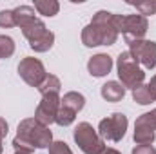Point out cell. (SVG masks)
<instances>
[{
	"label": "cell",
	"instance_id": "4fadbf2b",
	"mask_svg": "<svg viewBox=\"0 0 156 154\" xmlns=\"http://www.w3.org/2000/svg\"><path fill=\"white\" fill-rule=\"evenodd\" d=\"M47 31H49V29L45 27L44 20H40V18H35L33 22H29L27 26L22 27V35L26 37V40H27L29 44H33V42H37L38 38H42Z\"/></svg>",
	"mask_w": 156,
	"mask_h": 154
},
{
	"label": "cell",
	"instance_id": "3957f363",
	"mask_svg": "<svg viewBox=\"0 0 156 154\" xmlns=\"http://www.w3.org/2000/svg\"><path fill=\"white\" fill-rule=\"evenodd\" d=\"M113 24L118 35H123L127 44L144 40L149 31V20L142 15H113Z\"/></svg>",
	"mask_w": 156,
	"mask_h": 154
},
{
	"label": "cell",
	"instance_id": "9c48e42d",
	"mask_svg": "<svg viewBox=\"0 0 156 154\" xmlns=\"http://www.w3.org/2000/svg\"><path fill=\"white\" fill-rule=\"evenodd\" d=\"M60 100H62L60 94H44L37 111H35V120L45 127L55 123V118H56L58 109H60Z\"/></svg>",
	"mask_w": 156,
	"mask_h": 154
},
{
	"label": "cell",
	"instance_id": "ffe728a7",
	"mask_svg": "<svg viewBox=\"0 0 156 154\" xmlns=\"http://www.w3.org/2000/svg\"><path fill=\"white\" fill-rule=\"evenodd\" d=\"M15 54V40L7 35H0V60L11 58Z\"/></svg>",
	"mask_w": 156,
	"mask_h": 154
},
{
	"label": "cell",
	"instance_id": "484cf974",
	"mask_svg": "<svg viewBox=\"0 0 156 154\" xmlns=\"http://www.w3.org/2000/svg\"><path fill=\"white\" fill-rule=\"evenodd\" d=\"M7 131H9V125H7V121L4 120V118H0V142L7 136Z\"/></svg>",
	"mask_w": 156,
	"mask_h": 154
},
{
	"label": "cell",
	"instance_id": "f1b7e54d",
	"mask_svg": "<svg viewBox=\"0 0 156 154\" xmlns=\"http://www.w3.org/2000/svg\"><path fill=\"white\" fill-rule=\"evenodd\" d=\"M102 154H122V152L116 151V149H113V147H105V149L102 151Z\"/></svg>",
	"mask_w": 156,
	"mask_h": 154
},
{
	"label": "cell",
	"instance_id": "ac0fdd59",
	"mask_svg": "<svg viewBox=\"0 0 156 154\" xmlns=\"http://www.w3.org/2000/svg\"><path fill=\"white\" fill-rule=\"evenodd\" d=\"M133 100H134L136 103H140V105H149V103L154 102V96L151 94L149 85L142 83V85H138V87L133 89Z\"/></svg>",
	"mask_w": 156,
	"mask_h": 154
},
{
	"label": "cell",
	"instance_id": "6da1fadb",
	"mask_svg": "<svg viewBox=\"0 0 156 154\" xmlns=\"http://www.w3.org/2000/svg\"><path fill=\"white\" fill-rule=\"evenodd\" d=\"M53 143V132L49 127L42 125L35 118H26L16 127V136L13 138L15 152L33 154L37 149H49Z\"/></svg>",
	"mask_w": 156,
	"mask_h": 154
},
{
	"label": "cell",
	"instance_id": "5bb4252c",
	"mask_svg": "<svg viewBox=\"0 0 156 154\" xmlns=\"http://www.w3.org/2000/svg\"><path fill=\"white\" fill-rule=\"evenodd\" d=\"M60 105L78 114V113L85 107V96H83L82 93H76V91H69V93H66V94L62 96Z\"/></svg>",
	"mask_w": 156,
	"mask_h": 154
},
{
	"label": "cell",
	"instance_id": "277c9868",
	"mask_svg": "<svg viewBox=\"0 0 156 154\" xmlns=\"http://www.w3.org/2000/svg\"><path fill=\"white\" fill-rule=\"evenodd\" d=\"M116 73H118V78H120V83L125 89H134V87L142 85L144 80H145L144 69L140 67V64L136 62V58L129 51H123V53L118 54Z\"/></svg>",
	"mask_w": 156,
	"mask_h": 154
},
{
	"label": "cell",
	"instance_id": "30bf717a",
	"mask_svg": "<svg viewBox=\"0 0 156 154\" xmlns=\"http://www.w3.org/2000/svg\"><path fill=\"white\" fill-rule=\"evenodd\" d=\"M113 65H115V64H113V58H111L109 54L98 53V54H94V56L89 58V62H87V71H89L91 76L104 78L111 73Z\"/></svg>",
	"mask_w": 156,
	"mask_h": 154
},
{
	"label": "cell",
	"instance_id": "2e32d148",
	"mask_svg": "<svg viewBox=\"0 0 156 154\" xmlns=\"http://www.w3.org/2000/svg\"><path fill=\"white\" fill-rule=\"evenodd\" d=\"M33 7L42 16H56L60 11V4L56 0H35Z\"/></svg>",
	"mask_w": 156,
	"mask_h": 154
},
{
	"label": "cell",
	"instance_id": "7a4b0ae2",
	"mask_svg": "<svg viewBox=\"0 0 156 154\" xmlns=\"http://www.w3.org/2000/svg\"><path fill=\"white\" fill-rule=\"evenodd\" d=\"M113 15L109 11H98L93 20L82 29V44L85 47H98V45H115L118 40V33L113 24Z\"/></svg>",
	"mask_w": 156,
	"mask_h": 154
},
{
	"label": "cell",
	"instance_id": "9a60e30c",
	"mask_svg": "<svg viewBox=\"0 0 156 154\" xmlns=\"http://www.w3.org/2000/svg\"><path fill=\"white\" fill-rule=\"evenodd\" d=\"M13 15H15L16 27H20V29L37 18V15H35V7H33V5H18V7L13 9Z\"/></svg>",
	"mask_w": 156,
	"mask_h": 154
},
{
	"label": "cell",
	"instance_id": "f546056e",
	"mask_svg": "<svg viewBox=\"0 0 156 154\" xmlns=\"http://www.w3.org/2000/svg\"><path fill=\"white\" fill-rule=\"evenodd\" d=\"M2 151H4V145H2V142H0V154H2Z\"/></svg>",
	"mask_w": 156,
	"mask_h": 154
},
{
	"label": "cell",
	"instance_id": "83f0119b",
	"mask_svg": "<svg viewBox=\"0 0 156 154\" xmlns=\"http://www.w3.org/2000/svg\"><path fill=\"white\" fill-rule=\"evenodd\" d=\"M147 85H149V89H151V94L154 96V100H156V75L151 78V82H149Z\"/></svg>",
	"mask_w": 156,
	"mask_h": 154
},
{
	"label": "cell",
	"instance_id": "4316f807",
	"mask_svg": "<svg viewBox=\"0 0 156 154\" xmlns=\"http://www.w3.org/2000/svg\"><path fill=\"white\" fill-rule=\"evenodd\" d=\"M144 116H145V120L151 123V127L156 131V109H153L151 113H144Z\"/></svg>",
	"mask_w": 156,
	"mask_h": 154
},
{
	"label": "cell",
	"instance_id": "4dcf8cb0",
	"mask_svg": "<svg viewBox=\"0 0 156 154\" xmlns=\"http://www.w3.org/2000/svg\"><path fill=\"white\" fill-rule=\"evenodd\" d=\"M15 154H27V152H15Z\"/></svg>",
	"mask_w": 156,
	"mask_h": 154
},
{
	"label": "cell",
	"instance_id": "e0dca14e",
	"mask_svg": "<svg viewBox=\"0 0 156 154\" xmlns=\"http://www.w3.org/2000/svg\"><path fill=\"white\" fill-rule=\"evenodd\" d=\"M60 89H62V82L60 78L55 76V75H47L45 80L40 83L38 93L44 96V94H60Z\"/></svg>",
	"mask_w": 156,
	"mask_h": 154
},
{
	"label": "cell",
	"instance_id": "d6986e66",
	"mask_svg": "<svg viewBox=\"0 0 156 154\" xmlns=\"http://www.w3.org/2000/svg\"><path fill=\"white\" fill-rule=\"evenodd\" d=\"M53 44H55V33L53 31H47L42 38H38L37 42H33V44H29V47L35 53H47L53 47Z\"/></svg>",
	"mask_w": 156,
	"mask_h": 154
},
{
	"label": "cell",
	"instance_id": "44dd1931",
	"mask_svg": "<svg viewBox=\"0 0 156 154\" xmlns=\"http://www.w3.org/2000/svg\"><path fill=\"white\" fill-rule=\"evenodd\" d=\"M75 120H76V113H73V111H69V109H66V107L60 105L58 114L55 118V123H58L60 127H67V125H71Z\"/></svg>",
	"mask_w": 156,
	"mask_h": 154
},
{
	"label": "cell",
	"instance_id": "7c38bea8",
	"mask_svg": "<svg viewBox=\"0 0 156 154\" xmlns=\"http://www.w3.org/2000/svg\"><path fill=\"white\" fill-rule=\"evenodd\" d=\"M100 94H102V98H104L105 102L116 103V102H122V100H123V96H125V87H123L120 82L111 80V82H107V83L102 85Z\"/></svg>",
	"mask_w": 156,
	"mask_h": 154
},
{
	"label": "cell",
	"instance_id": "d4e9b609",
	"mask_svg": "<svg viewBox=\"0 0 156 154\" xmlns=\"http://www.w3.org/2000/svg\"><path fill=\"white\" fill-rule=\"evenodd\" d=\"M131 154H156V149L153 145H136Z\"/></svg>",
	"mask_w": 156,
	"mask_h": 154
},
{
	"label": "cell",
	"instance_id": "8fae6325",
	"mask_svg": "<svg viewBox=\"0 0 156 154\" xmlns=\"http://www.w3.org/2000/svg\"><path fill=\"white\" fill-rule=\"evenodd\" d=\"M134 142L138 145H153L156 140V131L151 127V123L145 120V116L140 114L134 121Z\"/></svg>",
	"mask_w": 156,
	"mask_h": 154
},
{
	"label": "cell",
	"instance_id": "7402d4cb",
	"mask_svg": "<svg viewBox=\"0 0 156 154\" xmlns=\"http://www.w3.org/2000/svg\"><path fill=\"white\" fill-rule=\"evenodd\" d=\"M131 5L136 7V11L142 15V16H149V15H156V0H144V2H129Z\"/></svg>",
	"mask_w": 156,
	"mask_h": 154
},
{
	"label": "cell",
	"instance_id": "603a6c76",
	"mask_svg": "<svg viewBox=\"0 0 156 154\" xmlns=\"http://www.w3.org/2000/svg\"><path fill=\"white\" fill-rule=\"evenodd\" d=\"M0 27H4V29L16 27V22H15L13 9H4V11H0Z\"/></svg>",
	"mask_w": 156,
	"mask_h": 154
},
{
	"label": "cell",
	"instance_id": "5b68a950",
	"mask_svg": "<svg viewBox=\"0 0 156 154\" xmlns=\"http://www.w3.org/2000/svg\"><path fill=\"white\" fill-rule=\"evenodd\" d=\"M73 140L83 154H102V151L105 149V142L102 140L98 131L87 121H80L75 127Z\"/></svg>",
	"mask_w": 156,
	"mask_h": 154
},
{
	"label": "cell",
	"instance_id": "8992f818",
	"mask_svg": "<svg viewBox=\"0 0 156 154\" xmlns=\"http://www.w3.org/2000/svg\"><path fill=\"white\" fill-rule=\"evenodd\" d=\"M127 127H129V120L123 113H113L111 116L100 120L98 123V134L102 136V140L105 142H122L125 138V132H127Z\"/></svg>",
	"mask_w": 156,
	"mask_h": 154
},
{
	"label": "cell",
	"instance_id": "cb8c5ba5",
	"mask_svg": "<svg viewBox=\"0 0 156 154\" xmlns=\"http://www.w3.org/2000/svg\"><path fill=\"white\" fill-rule=\"evenodd\" d=\"M49 154H73V151L66 142H53L49 145Z\"/></svg>",
	"mask_w": 156,
	"mask_h": 154
},
{
	"label": "cell",
	"instance_id": "52a82bcc",
	"mask_svg": "<svg viewBox=\"0 0 156 154\" xmlns=\"http://www.w3.org/2000/svg\"><path fill=\"white\" fill-rule=\"evenodd\" d=\"M18 75H20V78L27 85L37 87V89L40 87V83L45 80V76H47L44 64L40 62L38 58H33V56H26V58L20 60V64H18Z\"/></svg>",
	"mask_w": 156,
	"mask_h": 154
},
{
	"label": "cell",
	"instance_id": "ba28073f",
	"mask_svg": "<svg viewBox=\"0 0 156 154\" xmlns=\"http://www.w3.org/2000/svg\"><path fill=\"white\" fill-rule=\"evenodd\" d=\"M129 53L145 69L156 67V42H153V40H136V42L129 44Z\"/></svg>",
	"mask_w": 156,
	"mask_h": 154
}]
</instances>
